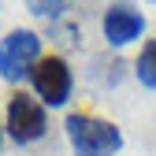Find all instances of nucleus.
Returning <instances> with one entry per match:
<instances>
[{
    "instance_id": "1",
    "label": "nucleus",
    "mask_w": 156,
    "mask_h": 156,
    "mask_svg": "<svg viewBox=\"0 0 156 156\" xmlns=\"http://www.w3.org/2000/svg\"><path fill=\"white\" fill-rule=\"evenodd\" d=\"M67 141L74 149V156H112L123 149V134L115 123L108 119H97V115H86V112H71L67 115Z\"/></svg>"
},
{
    "instance_id": "2",
    "label": "nucleus",
    "mask_w": 156,
    "mask_h": 156,
    "mask_svg": "<svg viewBox=\"0 0 156 156\" xmlns=\"http://www.w3.org/2000/svg\"><path fill=\"white\" fill-rule=\"evenodd\" d=\"M37 60H41V37L34 30H11L0 41V78H8V82L30 74Z\"/></svg>"
},
{
    "instance_id": "3",
    "label": "nucleus",
    "mask_w": 156,
    "mask_h": 156,
    "mask_svg": "<svg viewBox=\"0 0 156 156\" xmlns=\"http://www.w3.org/2000/svg\"><path fill=\"white\" fill-rule=\"evenodd\" d=\"M45 130H48L45 108L30 93H11V101H8V134L19 145H30L37 138H45Z\"/></svg>"
},
{
    "instance_id": "4",
    "label": "nucleus",
    "mask_w": 156,
    "mask_h": 156,
    "mask_svg": "<svg viewBox=\"0 0 156 156\" xmlns=\"http://www.w3.org/2000/svg\"><path fill=\"white\" fill-rule=\"evenodd\" d=\"M30 82H34L37 97H41L45 104L60 108L71 97V67H67L63 56H41V60L34 63V71H30Z\"/></svg>"
},
{
    "instance_id": "5",
    "label": "nucleus",
    "mask_w": 156,
    "mask_h": 156,
    "mask_svg": "<svg viewBox=\"0 0 156 156\" xmlns=\"http://www.w3.org/2000/svg\"><path fill=\"white\" fill-rule=\"evenodd\" d=\"M101 26H104V37L115 45V48H123L130 41H138L141 30H145V15L138 8H130V4H112L104 8V19H101Z\"/></svg>"
},
{
    "instance_id": "6",
    "label": "nucleus",
    "mask_w": 156,
    "mask_h": 156,
    "mask_svg": "<svg viewBox=\"0 0 156 156\" xmlns=\"http://www.w3.org/2000/svg\"><path fill=\"white\" fill-rule=\"evenodd\" d=\"M138 78H141V86L156 89V41H149L138 56Z\"/></svg>"
},
{
    "instance_id": "7",
    "label": "nucleus",
    "mask_w": 156,
    "mask_h": 156,
    "mask_svg": "<svg viewBox=\"0 0 156 156\" xmlns=\"http://www.w3.org/2000/svg\"><path fill=\"white\" fill-rule=\"evenodd\" d=\"M30 11H34V15H60L63 4H30Z\"/></svg>"
}]
</instances>
